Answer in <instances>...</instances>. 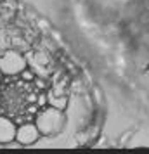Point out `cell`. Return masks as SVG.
Wrapping results in <instances>:
<instances>
[{"instance_id": "cell-1", "label": "cell", "mask_w": 149, "mask_h": 154, "mask_svg": "<svg viewBox=\"0 0 149 154\" xmlns=\"http://www.w3.org/2000/svg\"><path fill=\"white\" fill-rule=\"evenodd\" d=\"M35 123L42 133V137H52V135H57L64 128L66 114H64L63 109H57L54 106H47V107H43L36 112Z\"/></svg>"}, {"instance_id": "cell-2", "label": "cell", "mask_w": 149, "mask_h": 154, "mask_svg": "<svg viewBox=\"0 0 149 154\" xmlns=\"http://www.w3.org/2000/svg\"><path fill=\"white\" fill-rule=\"evenodd\" d=\"M28 68V59L14 47L0 49V71L4 76H19L23 69Z\"/></svg>"}, {"instance_id": "cell-3", "label": "cell", "mask_w": 149, "mask_h": 154, "mask_svg": "<svg viewBox=\"0 0 149 154\" xmlns=\"http://www.w3.org/2000/svg\"><path fill=\"white\" fill-rule=\"evenodd\" d=\"M42 137V133L38 130L35 121H29V123H21L17 125V132H16V142H19L23 147L24 146H33L36 144Z\"/></svg>"}, {"instance_id": "cell-4", "label": "cell", "mask_w": 149, "mask_h": 154, "mask_svg": "<svg viewBox=\"0 0 149 154\" xmlns=\"http://www.w3.org/2000/svg\"><path fill=\"white\" fill-rule=\"evenodd\" d=\"M16 132H17V125L12 121V118L0 116V146H7L14 142Z\"/></svg>"}, {"instance_id": "cell-5", "label": "cell", "mask_w": 149, "mask_h": 154, "mask_svg": "<svg viewBox=\"0 0 149 154\" xmlns=\"http://www.w3.org/2000/svg\"><path fill=\"white\" fill-rule=\"evenodd\" d=\"M47 102L49 106H54L57 109H63L68 106V95H57V94H47Z\"/></svg>"}, {"instance_id": "cell-6", "label": "cell", "mask_w": 149, "mask_h": 154, "mask_svg": "<svg viewBox=\"0 0 149 154\" xmlns=\"http://www.w3.org/2000/svg\"><path fill=\"white\" fill-rule=\"evenodd\" d=\"M19 78H21L23 82H26V83H33V82H35V78H36V73L28 66L26 69H23V71H21Z\"/></svg>"}, {"instance_id": "cell-7", "label": "cell", "mask_w": 149, "mask_h": 154, "mask_svg": "<svg viewBox=\"0 0 149 154\" xmlns=\"http://www.w3.org/2000/svg\"><path fill=\"white\" fill-rule=\"evenodd\" d=\"M2 78H4V73L0 71V85H2Z\"/></svg>"}]
</instances>
